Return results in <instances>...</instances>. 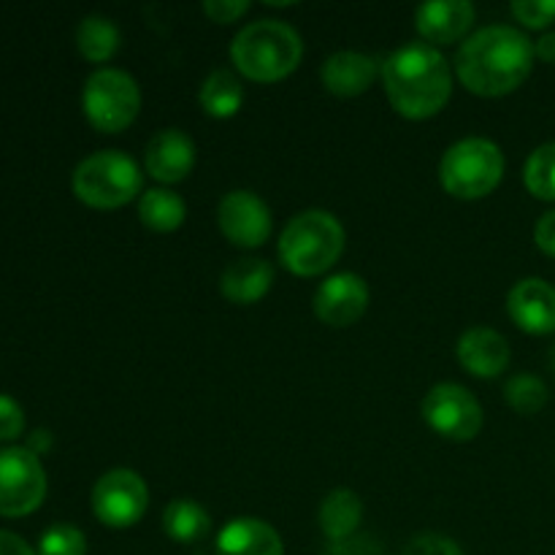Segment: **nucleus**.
Segmentation results:
<instances>
[{"label": "nucleus", "mask_w": 555, "mask_h": 555, "mask_svg": "<svg viewBox=\"0 0 555 555\" xmlns=\"http://www.w3.org/2000/svg\"><path fill=\"white\" fill-rule=\"evenodd\" d=\"M22 428H25V415H22V406L16 404L11 396L0 393V439L20 437Z\"/></svg>", "instance_id": "obj_31"}, {"label": "nucleus", "mask_w": 555, "mask_h": 555, "mask_svg": "<svg viewBox=\"0 0 555 555\" xmlns=\"http://www.w3.org/2000/svg\"><path fill=\"white\" fill-rule=\"evenodd\" d=\"M363 518V502L350 488H336L320 504V529L331 542H345L356 534Z\"/></svg>", "instance_id": "obj_20"}, {"label": "nucleus", "mask_w": 555, "mask_h": 555, "mask_svg": "<svg viewBox=\"0 0 555 555\" xmlns=\"http://www.w3.org/2000/svg\"><path fill=\"white\" fill-rule=\"evenodd\" d=\"M217 555H285L274 526L258 518H233L217 534Z\"/></svg>", "instance_id": "obj_18"}, {"label": "nucleus", "mask_w": 555, "mask_h": 555, "mask_svg": "<svg viewBox=\"0 0 555 555\" xmlns=\"http://www.w3.org/2000/svg\"><path fill=\"white\" fill-rule=\"evenodd\" d=\"M534 68V43L509 25H491L461 43L455 74L475 95L499 98L518 90Z\"/></svg>", "instance_id": "obj_1"}, {"label": "nucleus", "mask_w": 555, "mask_h": 555, "mask_svg": "<svg viewBox=\"0 0 555 555\" xmlns=\"http://www.w3.org/2000/svg\"><path fill=\"white\" fill-rule=\"evenodd\" d=\"M401 555H464V551H461L450 537L421 534L404 547V553Z\"/></svg>", "instance_id": "obj_29"}, {"label": "nucleus", "mask_w": 555, "mask_h": 555, "mask_svg": "<svg viewBox=\"0 0 555 555\" xmlns=\"http://www.w3.org/2000/svg\"><path fill=\"white\" fill-rule=\"evenodd\" d=\"M249 11L247 0H206L204 14L217 25H231Z\"/></svg>", "instance_id": "obj_30"}, {"label": "nucleus", "mask_w": 555, "mask_h": 555, "mask_svg": "<svg viewBox=\"0 0 555 555\" xmlns=\"http://www.w3.org/2000/svg\"><path fill=\"white\" fill-rule=\"evenodd\" d=\"M70 184H74L76 198L85 201L87 206L119 209L141 193L144 177L133 157L119 150H101L92 152L74 168Z\"/></svg>", "instance_id": "obj_5"}, {"label": "nucleus", "mask_w": 555, "mask_h": 555, "mask_svg": "<svg viewBox=\"0 0 555 555\" xmlns=\"http://www.w3.org/2000/svg\"><path fill=\"white\" fill-rule=\"evenodd\" d=\"M423 421L439 437L469 442L482 428V406L464 385L439 383L423 399Z\"/></svg>", "instance_id": "obj_8"}, {"label": "nucleus", "mask_w": 555, "mask_h": 555, "mask_svg": "<svg viewBox=\"0 0 555 555\" xmlns=\"http://www.w3.org/2000/svg\"><path fill=\"white\" fill-rule=\"evenodd\" d=\"M47 496V472L33 450L0 448V515H27Z\"/></svg>", "instance_id": "obj_9"}, {"label": "nucleus", "mask_w": 555, "mask_h": 555, "mask_svg": "<svg viewBox=\"0 0 555 555\" xmlns=\"http://www.w3.org/2000/svg\"><path fill=\"white\" fill-rule=\"evenodd\" d=\"M513 16L531 30H542L555 22V0H515Z\"/></svg>", "instance_id": "obj_28"}, {"label": "nucleus", "mask_w": 555, "mask_h": 555, "mask_svg": "<svg viewBox=\"0 0 555 555\" xmlns=\"http://www.w3.org/2000/svg\"><path fill=\"white\" fill-rule=\"evenodd\" d=\"M304 57V41L287 22L258 20L236 33L231 43V60L238 74L253 81H280L298 68Z\"/></svg>", "instance_id": "obj_3"}, {"label": "nucleus", "mask_w": 555, "mask_h": 555, "mask_svg": "<svg viewBox=\"0 0 555 555\" xmlns=\"http://www.w3.org/2000/svg\"><path fill=\"white\" fill-rule=\"evenodd\" d=\"M209 529V513L193 499H177L163 509V531L179 545H193V542L204 540Z\"/></svg>", "instance_id": "obj_21"}, {"label": "nucleus", "mask_w": 555, "mask_h": 555, "mask_svg": "<svg viewBox=\"0 0 555 555\" xmlns=\"http://www.w3.org/2000/svg\"><path fill=\"white\" fill-rule=\"evenodd\" d=\"M507 312L520 331L545 336L555 331V287L540 276H526L509 291Z\"/></svg>", "instance_id": "obj_13"}, {"label": "nucleus", "mask_w": 555, "mask_h": 555, "mask_svg": "<svg viewBox=\"0 0 555 555\" xmlns=\"http://www.w3.org/2000/svg\"><path fill=\"white\" fill-rule=\"evenodd\" d=\"M320 76H323V85L328 92L339 98H356L377 81L379 63L372 54L345 49V52H336L325 60Z\"/></svg>", "instance_id": "obj_17"}, {"label": "nucleus", "mask_w": 555, "mask_h": 555, "mask_svg": "<svg viewBox=\"0 0 555 555\" xmlns=\"http://www.w3.org/2000/svg\"><path fill=\"white\" fill-rule=\"evenodd\" d=\"M345 253V228L331 211L309 209L293 217L280 236V260L296 276H318Z\"/></svg>", "instance_id": "obj_4"}, {"label": "nucleus", "mask_w": 555, "mask_h": 555, "mask_svg": "<svg viewBox=\"0 0 555 555\" xmlns=\"http://www.w3.org/2000/svg\"><path fill=\"white\" fill-rule=\"evenodd\" d=\"M524 182L534 198L555 201V141L531 152L524 168Z\"/></svg>", "instance_id": "obj_25"}, {"label": "nucleus", "mask_w": 555, "mask_h": 555, "mask_svg": "<svg viewBox=\"0 0 555 555\" xmlns=\"http://www.w3.org/2000/svg\"><path fill=\"white\" fill-rule=\"evenodd\" d=\"M504 399L520 415H537V412L545 410L551 393H547V385L540 377H534V374H518L504 388Z\"/></svg>", "instance_id": "obj_26"}, {"label": "nucleus", "mask_w": 555, "mask_h": 555, "mask_svg": "<svg viewBox=\"0 0 555 555\" xmlns=\"http://www.w3.org/2000/svg\"><path fill=\"white\" fill-rule=\"evenodd\" d=\"M314 314L331 328L358 323L369 309V285L352 271L328 276L314 293Z\"/></svg>", "instance_id": "obj_12"}, {"label": "nucleus", "mask_w": 555, "mask_h": 555, "mask_svg": "<svg viewBox=\"0 0 555 555\" xmlns=\"http://www.w3.org/2000/svg\"><path fill=\"white\" fill-rule=\"evenodd\" d=\"M475 16L477 11L469 0H428L417 9L415 25L426 43L444 47V43L461 41L475 25Z\"/></svg>", "instance_id": "obj_15"}, {"label": "nucleus", "mask_w": 555, "mask_h": 555, "mask_svg": "<svg viewBox=\"0 0 555 555\" xmlns=\"http://www.w3.org/2000/svg\"><path fill=\"white\" fill-rule=\"evenodd\" d=\"M217 222L225 238L236 247H260L271 236V211L260 195L249 190H231L217 206Z\"/></svg>", "instance_id": "obj_11"}, {"label": "nucleus", "mask_w": 555, "mask_h": 555, "mask_svg": "<svg viewBox=\"0 0 555 555\" xmlns=\"http://www.w3.org/2000/svg\"><path fill=\"white\" fill-rule=\"evenodd\" d=\"M459 361L469 374L482 379L499 377L509 366V341L499 331L477 325L459 339Z\"/></svg>", "instance_id": "obj_16"}, {"label": "nucleus", "mask_w": 555, "mask_h": 555, "mask_svg": "<svg viewBox=\"0 0 555 555\" xmlns=\"http://www.w3.org/2000/svg\"><path fill=\"white\" fill-rule=\"evenodd\" d=\"M271 282H274V269H271L269 260L238 258L236 263L222 271L220 291L231 304L249 307L269 293Z\"/></svg>", "instance_id": "obj_19"}, {"label": "nucleus", "mask_w": 555, "mask_h": 555, "mask_svg": "<svg viewBox=\"0 0 555 555\" xmlns=\"http://www.w3.org/2000/svg\"><path fill=\"white\" fill-rule=\"evenodd\" d=\"M534 57H540L542 63H555V33H545V36L534 43Z\"/></svg>", "instance_id": "obj_34"}, {"label": "nucleus", "mask_w": 555, "mask_h": 555, "mask_svg": "<svg viewBox=\"0 0 555 555\" xmlns=\"http://www.w3.org/2000/svg\"><path fill=\"white\" fill-rule=\"evenodd\" d=\"M150 488L133 469H112L92 488V513L112 529H128L144 518Z\"/></svg>", "instance_id": "obj_10"}, {"label": "nucleus", "mask_w": 555, "mask_h": 555, "mask_svg": "<svg viewBox=\"0 0 555 555\" xmlns=\"http://www.w3.org/2000/svg\"><path fill=\"white\" fill-rule=\"evenodd\" d=\"M38 555H87V540L76 526H49L38 540Z\"/></svg>", "instance_id": "obj_27"}, {"label": "nucleus", "mask_w": 555, "mask_h": 555, "mask_svg": "<svg viewBox=\"0 0 555 555\" xmlns=\"http://www.w3.org/2000/svg\"><path fill=\"white\" fill-rule=\"evenodd\" d=\"M504 177V152L488 139H461L444 152L439 179L450 195L477 201L491 195Z\"/></svg>", "instance_id": "obj_6"}, {"label": "nucleus", "mask_w": 555, "mask_h": 555, "mask_svg": "<svg viewBox=\"0 0 555 555\" xmlns=\"http://www.w3.org/2000/svg\"><path fill=\"white\" fill-rule=\"evenodd\" d=\"M383 85L390 106L406 119H428L448 106L453 70L431 43H404L383 63Z\"/></svg>", "instance_id": "obj_2"}, {"label": "nucleus", "mask_w": 555, "mask_h": 555, "mask_svg": "<svg viewBox=\"0 0 555 555\" xmlns=\"http://www.w3.org/2000/svg\"><path fill=\"white\" fill-rule=\"evenodd\" d=\"M76 47L90 63H106L119 49V27L106 16H85L76 27Z\"/></svg>", "instance_id": "obj_24"}, {"label": "nucleus", "mask_w": 555, "mask_h": 555, "mask_svg": "<svg viewBox=\"0 0 555 555\" xmlns=\"http://www.w3.org/2000/svg\"><path fill=\"white\" fill-rule=\"evenodd\" d=\"M139 217L150 231L171 233L184 222V217H188V206H184V201L179 198L177 193H171V190L155 188V190H146V193L141 195Z\"/></svg>", "instance_id": "obj_23"}, {"label": "nucleus", "mask_w": 555, "mask_h": 555, "mask_svg": "<svg viewBox=\"0 0 555 555\" xmlns=\"http://www.w3.org/2000/svg\"><path fill=\"white\" fill-rule=\"evenodd\" d=\"M146 173L163 184H177L193 171L195 166V144L184 130L166 128L157 130L146 144L144 155Z\"/></svg>", "instance_id": "obj_14"}, {"label": "nucleus", "mask_w": 555, "mask_h": 555, "mask_svg": "<svg viewBox=\"0 0 555 555\" xmlns=\"http://www.w3.org/2000/svg\"><path fill=\"white\" fill-rule=\"evenodd\" d=\"M551 363H553V372H555V345H553V350H551Z\"/></svg>", "instance_id": "obj_36"}, {"label": "nucleus", "mask_w": 555, "mask_h": 555, "mask_svg": "<svg viewBox=\"0 0 555 555\" xmlns=\"http://www.w3.org/2000/svg\"><path fill=\"white\" fill-rule=\"evenodd\" d=\"M81 106L92 128L103 133H119L139 117L141 90L133 76L125 70L101 68L87 76Z\"/></svg>", "instance_id": "obj_7"}, {"label": "nucleus", "mask_w": 555, "mask_h": 555, "mask_svg": "<svg viewBox=\"0 0 555 555\" xmlns=\"http://www.w3.org/2000/svg\"><path fill=\"white\" fill-rule=\"evenodd\" d=\"M244 103V87L236 79V74L228 68H217L206 76L201 85V106L209 117L228 119L242 108Z\"/></svg>", "instance_id": "obj_22"}, {"label": "nucleus", "mask_w": 555, "mask_h": 555, "mask_svg": "<svg viewBox=\"0 0 555 555\" xmlns=\"http://www.w3.org/2000/svg\"><path fill=\"white\" fill-rule=\"evenodd\" d=\"M0 555H36L33 547L14 531L0 529Z\"/></svg>", "instance_id": "obj_33"}, {"label": "nucleus", "mask_w": 555, "mask_h": 555, "mask_svg": "<svg viewBox=\"0 0 555 555\" xmlns=\"http://www.w3.org/2000/svg\"><path fill=\"white\" fill-rule=\"evenodd\" d=\"M534 242L542 253L555 258V209L540 217V222L534 228Z\"/></svg>", "instance_id": "obj_32"}, {"label": "nucleus", "mask_w": 555, "mask_h": 555, "mask_svg": "<svg viewBox=\"0 0 555 555\" xmlns=\"http://www.w3.org/2000/svg\"><path fill=\"white\" fill-rule=\"evenodd\" d=\"M52 448V437H49V431H41V428H38V431H33V437H30V444H27V450H33V453L38 455V450H49Z\"/></svg>", "instance_id": "obj_35"}]
</instances>
